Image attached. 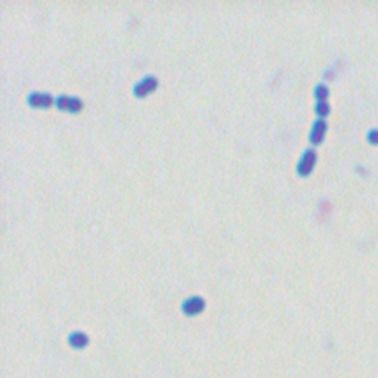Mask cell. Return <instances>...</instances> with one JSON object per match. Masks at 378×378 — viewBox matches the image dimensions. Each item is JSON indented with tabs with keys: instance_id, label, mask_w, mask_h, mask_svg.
<instances>
[{
	"instance_id": "1",
	"label": "cell",
	"mask_w": 378,
	"mask_h": 378,
	"mask_svg": "<svg viewBox=\"0 0 378 378\" xmlns=\"http://www.w3.org/2000/svg\"><path fill=\"white\" fill-rule=\"evenodd\" d=\"M316 151L315 149H306L305 153H303V157H301V160H300V163H298V166H297V170H298V173L300 175H303V176H306V175H309L312 170H313V166H315V163H316Z\"/></svg>"
},
{
	"instance_id": "2",
	"label": "cell",
	"mask_w": 378,
	"mask_h": 378,
	"mask_svg": "<svg viewBox=\"0 0 378 378\" xmlns=\"http://www.w3.org/2000/svg\"><path fill=\"white\" fill-rule=\"evenodd\" d=\"M204 306H205L204 300H202L201 297H198V295H194V297H189V298H186V300L183 301L182 311H183L185 315L195 316V315H198L200 312L204 311Z\"/></svg>"
},
{
	"instance_id": "3",
	"label": "cell",
	"mask_w": 378,
	"mask_h": 378,
	"mask_svg": "<svg viewBox=\"0 0 378 378\" xmlns=\"http://www.w3.org/2000/svg\"><path fill=\"white\" fill-rule=\"evenodd\" d=\"M327 133V121L324 118H319L313 123L311 132V142L312 145H319L324 139V136Z\"/></svg>"
},
{
	"instance_id": "4",
	"label": "cell",
	"mask_w": 378,
	"mask_h": 378,
	"mask_svg": "<svg viewBox=\"0 0 378 378\" xmlns=\"http://www.w3.org/2000/svg\"><path fill=\"white\" fill-rule=\"evenodd\" d=\"M56 104H58L59 108L69 110V111H80L82 107H83V104H82V101L79 98H74V96L71 98V96H67V95L59 96L58 101H56Z\"/></svg>"
},
{
	"instance_id": "5",
	"label": "cell",
	"mask_w": 378,
	"mask_h": 378,
	"mask_svg": "<svg viewBox=\"0 0 378 378\" xmlns=\"http://www.w3.org/2000/svg\"><path fill=\"white\" fill-rule=\"evenodd\" d=\"M28 102L30 105L33 107H50L52 102H53V98L52 95L49 93H39V92H34L28 96Z\"/></svg>"
},
{
	"instance_id": "6",
	"label": "cell",
	"mask_w": 378,
	"mask_h": 378,
	"mask_svg": "<svg viewBox=\"0 0 378 378\" xmlns=\"http://www.w3.org/2000/svg\"><path fill=\"white\" fill-rule=\"evenodd\" d=\"M157 88V79L156 77H145L142 82H139L134 86V93L137 96H145L148 95L151 90H154Z\"/></svg>"
},
{
	"instance_id": "7",
	"label": "cell",
	"mask_w": 378,
	"mask_h": 378,
	"mask_svg": "<svg viewBox=\"0 0 378 378\" xmlns=\"http://www.w3.org/2000/svg\"><path fill=\"white\" fill-rule=\"evenodd\" d=\"M68 341H69L71 347H74V349H83V347L88 346L89 337L85 333H82V331H75V333H72L69 335Z\"/></svg>"
},
{
	"instance_id": "8",
	"label": "cell",
	"mask_w": 378,
	"mask_h": 378,
	"mask_svg": "<svg viewBox=\"0 0 378 378\" xmlns=\"http://www.w3.org/2000/svg\"><path fill=\"white\" fill-rule=\"evenodd\" d=\"M328 95H330V89H328V86H327V85L319 83V85L315 88V96L318 98V102H321V101H327Z\"/></svg>"
},
{
	"instance_id": "9",
	"label": "cell",
	"mask_w": 378,
	"mask_h": 378,
	"mask_svg": "<svg viewBox=\"0 0 378 378\" xmlns=\"http://www.w3.org/2000/svg\"><path fill=\"white\" fill-rule=\"evenodd\" d=\"M315 111H316V114H318L321 118H324V117H327V115L330 114L331 108H330V104H328L327 101H321V102H318V104H316Z\"/></svg>"
},
{
	"instance_id": "10",
	"label": "cell",
	"mask_w": 378,
	"mask_h": 378,
	"mask_svg": "<svg viewBox=\"0 0 378 378\" xmlns=\"http://www.w3.org/2000/svg\"><path fill=\"white\" fill-rule=\"evenodd\" d=\"M366 139L371 145H378V129H371L366 134Z\"/></svg>"
}]
</instances>
